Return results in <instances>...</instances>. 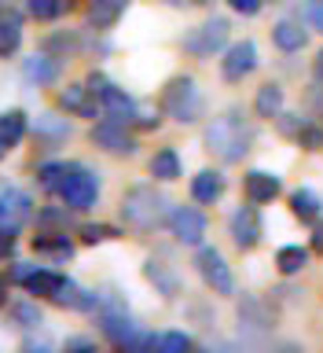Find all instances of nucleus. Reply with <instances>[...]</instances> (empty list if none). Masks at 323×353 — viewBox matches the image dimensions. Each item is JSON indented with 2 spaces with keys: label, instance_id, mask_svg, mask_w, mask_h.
I'll use <instances>...</instances> for the list:
<instances>
[{
  "label": "nucleus",
  "instance_id": "41",
  "mask_svg": "<svg viewBox=\"0 0 323 353\" xmlns=\"http://www.w3.org/2000/svg\"><path fill=\"white\" fill-rule=\"evenodd\" d=\"M92 346H96L92 339H70L66 342V350H92Z\"/></svg>",
  "mask_w": 323,
  "mask_h": 353
},
{
  "label": "nucleus",
  "instance_id": "1",
  "mask_svg": "<svg viewBox=\"0 0 323 353\" xmlns=\"http://www.w3.org/2000/svg\"><path fill=\"white\" fill-rule=\"evenodd\" d=\"M253 143V129L242 121L239 110H225L206 125V148L217 154L220 162H242V154Z\"/></svg>",
  "mask_w": 323,
  "mask_h": 353
},
{
  "label": "nucleus",
  "instance_id": "45",
  "mask_svg": "<svg viewBox=\"0 0 323 353\" xmlns=\"http://www.w3.org/2000/svg\"><path fill=\"white\" fill-rule=\"evenodd\" d=\"M165 4H173V8H180V4H184V0H165Z\"/></svg>",
  "mask_w": 323,
  "mask_h": 353
},
{
  "label": "nucleus",
  "instance_id": "14",
  "mask_svg": "<svg viewBox=\"0 0 323 353\" xmlns=\"http://www.w3.org/2000/svg\"><path fill=\"white\" fill-rule=\"evenodd\" d=\"M59 103H63V110H70V114L96 118V110H99V96H96L88 85H66L63 92H59Z\"/></svg>",
  "mask_w": 323,
  "mask_h": 353
},
{
  "label": "nucleus",
  "instance_id": "29",
  "mask_svg": "<svg viewBox=\"0 0 323 353\" xmlns=\"http://www.w3.org/2000/svg\"><path fill=\"white\" fill-rule=\"evenodd\" d=\"M143 272H147V280H151L154 287H158V291H162L165 298H173V294H176V276H173L169 269H165V265L147 261V269H143Z\"/></svg>",
  "mask_w": 323,
  "mask_h": 353
},
{
  "label": "nucleus",
  "instance_id": "30",
  "mask_svg": "<svg viewBox=\"0 0 323 353\" xmlns=\"http://www.w3.org/2000/svg\"><path fill=\"white\" fill-rule=\"evenodd\" d=\"M26 4V15L37 22H52L63 15V0H22Z\"/></svg>",
  "mask_w": 323,
  "mask_h": 353
},
{
  "label": "nucleus",
  "instance_id": "16",
  "mask_svg": "<svg viewBox=\"0 0 323 353\" xmlns=\"http://www.w3.org/2000/svg\"><path fill=\"white\" fill-rule=\"evenodd\" d=\"M99 107H103L107 118L114 121H132V114H136V103H132V96H125L118 85H103V92H99Z\"/></svg>",
  "mask_w": 323,
  "mask_h": 353
},
{
  "label": "nucleus",
  "instance_id": "25",
  "mask_svg": "<svg viewBox=\"0 0 323 353\" xmlns=\"http://www.w3.org/2000/svg\"><path fill=\"white\" fill-rule=\"evenodd\" d=\"M291 214L298 221H316L323 214V199L313 192V188H298V192L291 195Z\"/></svg>",
  "mask_w": 323,
  "mask_h": 353
},
{
  "label": "nucleus",
  "instance_id": "9",
  "mask_svg": "<svg viewBox=\"0 0 323 353\" xmlns=\"http://www.w3.org/2000/svg\"><path fill=\"white\" fill-rule=\"evenodd\" d=\"M258 44L253 41H236L231 48L225 52V59H220V74H225L228 85H239L242 77H250L258 70Z\"/></svg>",
  "mask_w": 323,
  "mask_h": 353
},
{
  "label": "nucleus",
  "instance_id": "18",
  "mask_svg": "<svg viewBox=\"0 0 323 353\" xmlns=\"http://www.w3.org/2000/svg\"><path fill=\"white\" fill-rule=\"evenodd\" d=\"M220 195H225V176H220L217 170H202V173L191 181V199H195V203L213 206Z\"/></svg>",
  "mask_w": 323,
  "mask_h": 353
},
{
  "label": "nucleus",
  "instance_id": "8",
  "mask_svg": "<svg viewBox=\"0 0 323 353\" xmlns=\"http://www.w3.org/2000/svg\"><path fill=\"white\" fill-rule=\"evenodd\" d=\"M165 221H169V232L176 236V243H184V247H198L206 239V228H209L206 214L195 206H173L165 214Z\"/></svg>",
  "mask_w": 323,
  "mask_h": 353
},
{
  "label": "nucleus",
  "instance_id": "44",
  "mask_svg": "<svg viewBox=\"0 0 323 353\" xmlns=\"http://www.w3.org/2000/svg\"><path fill=\"white\" fill-rule=\"evenodd\" d=\"M184 4H209V0H184Z\"/></svg>",
  "mask_w": 323,
  "mask_h": 353
},
{
  "label": "nucleus",
  "instance_id": "27",
  "mask_svg": "<svg viewBox=\"0 0 323 353\" xmlns=\"http://www.w3.org/2000/svg\"><path fill=\"white\" fill-rule=\"evenodd\" d=\"M22 44V22L19 15H0V59L15 55Z\"/></svg>",
  "mask_w": 323,
  "mask_h": 353
},
{
  "label": "nucleus",
  "instance_id": "6",
  "mask_svg": "<svg viewBox=\"0 0 323 353\" xmlns=\"http://www.w3.org/2000/svg\"><path fill=\"white\" fill-rule=\"evenodd\" d=\"M228 19H206L202 26H195L191 33L184 37V52H191L195 59H213V55L228 44Z\"/></svg>",
  "mask_w": 323,
  "mask_h": 353
},
{
  "label": "nucleus",
  "instance_id": "23",
  "mask_svg": "<svg viewBox=\"0 0 323 353\" xmlns=\"http://www.w3.org/2000/svg\"><path fill=\"white\" fill-rule=\"evenodd\" d=\"M22 77H26L30 85H52L55 77H59V66H55V59H48V55H30V59L22 63Z\"/></svg>",
  "mask_w": 323,
  "mask_h": 353
},
{
  "label": "nucleus",
  "instance_id": "2",
  "mask_svg": "<svg viewBox=\"0 0 323 353\" xmlns=\"http://www.w3.org/2000/svg\"><path fill=\"white\" fill-rule=\"evenodd\" d=\"M165 206L169 203H165L162 192H154L151 184H136L121 199V221L132 232H154L165 221Z\"/></svg>",
  "mask_w": 323,
  "mask_h": 353
},
{
  "label": "nucleus",
  "instance_id": "21",
  "mask_svg": "<svg viewBox=\"0 0 323 353\" xmlns=\"http://www.w3.org/2000/svg\"><path fill=\"white\" fill-rule=\"evenodd\" d=\"M272 41H275V48H283V52H302L309 37H305L302 22L283 19V22H275V26H272Z\"/></svg>",
  "mask_w": 323,
  "mask_h": 353
},
{
  "label": "nucleus",
  "instance_id": "43",
  "mask_svg": "<svg viewBox=\"0 0 323 353\" xmlns=\"http://www.w3.org/2000/svg\"><path fill=\"white\" fill-rule=\"evenodd\" d=\"M316 74H320V77H323V52H320V55H316Z\"/></svg>",
  "mask_w": 323,
  "mask_h": 353
},
{
  "label": "nucleus",
  "instance_id": "24",
  "mask_svg": "<svg viewBox=\"0 0 323 353\" xmlns=\"http://www.w3.org/2000/svg\"><path fill=\"white\" fill-rule=\"evenodd\" d=\"M55 305H66V309H92L96 305V291H85V287H77L74 280H66L59 291L52 294Z\"/></svg>",
  "mask_w": 323,
  "mask_h": 353
},
{
  "label": "nucleus",
  "instance_id": "34",
  "mask_svg": "<svg viewBox=\"0 0 323 353\" xmlns=\"http://www.w3.org/2000/svg\"><path fill=\"white\" fill-rule=\"evenodd\" d=\"M11 313H15V320H19L22 327H37L41 320H44V316H41V309L33 305V302H19L15 309H11Z\"/></svg>",
  "mask_w": 323,
  "mask_h": 353
},
{
  "label": "nucleus",
  "instance_id": "28",
  "mask_svg": "<svg viewBox=\"0 0 323 353\" xmlns=\"http://www.w3.org/2000/svg\"><path fill=\"white\" fill-rule=\"evenodd\" d=\"M33 250L41 254V258H55V261H66L74 254V243L66 236H37L33 239Z\"/></svg>",
  "mask_w": 323,
  "mask_h": 353
},
{
  "label": "nucleus",
  "instance_id": "37",
  "mask_svg": "<svg viewBox=\"0 0 323 353\" xmlns=\"http://www.w3.org/2000/svg\"><path fill=\"white\" fill-rule=\"evenodd\" d=\"M59 173H63V162H44V165H37V181H41V188H55V181H59Z\"/></svg>",
  "mask_w": 323,
  "mask_h": 353
},
{
  "label": "nucleus",
  "instance_id": "7",
  "mask_svg": "<svg viewBox=\"0 0 323 353\" xmlns=\"http://www.w3.org/2000/svg\"><path fill=\"white\" fill-rule=\"evenodd\" d=\"M195 265H198V276L206 280V287L213 294H236V276H231L225 254H220L217 247H198Z\"/></svg>",
  "mask_w": 323,
  "mask_h": 353
},
{
  "label": "nucleus",
  "instance_id": "40",
  "mask_svg": "<svg viewBox=\"0 0 323 353\" xmlns=\"http://www.w3.org/2000/svg\"><path fill=\"white\" fill-rule=\"evenodd\" d=\"M313 250L323 254V221L316 217V228H313Z\"/></svg>",
  "mask_w": 323,
  "mask_h": 353
},
{
  "label": "nucleus",
  "instance_id": "39",
  "mask_svg": "<svg viewBox=\"0 0 323 353\" xmlns=\"http://www.w3.org/2000/svg\"><path fill=\"white\" fill-rule=\"evenodd\" d=\"M11 250H15V236H8V232H0V258H8Z\"/></svg>",
  "mask_w": 323,
  "mask_h": 353
},
{
  "label": "nucleus",
  "instance_id": "4",
  "mask_svg": "<svg viewBox=\"0 0 323 353\" xmlns=\"http://www.w3.org/2000/svg\"><path fill=\"white\" fill-rule=\"evenodd\" d=\"M162 110L173 121H180V125H187V121H195L202 114V96H198L195 77H173L162 92Z\"/></svg>",
  "mask_w": 323,
  "mask_h": 353
},
{
  "label": "nucleus",
  "instance_id": "32",
  "mask_svg": "<svg viewBox=\"0 0 323 353\" xmlns=\"http://www.w3.org/2000/svg\"><path fill=\"white\" fill-rule=\"evenodd\" d=\"M37 132H44V137H55V140H63V137H70V125H66L63 118H55V114H41V118H37Z\"/></svg>",
  "mask_w": 323,
  "mask_h": 353
},
{
  "label": "nucleus",
  "instance_id": "31",
  "mask_svg": "<svg viewBox=\"0 0 323 353\" xmlns=\"http://www.w3.org/2000/svg\"><path fill=\"white\" fill-rule=\"evenodd\" d=\"M154 346H158L162 353H184L187 346H191V335H184V331H165V335L154 339Z\"/></svg>",
  "mask_w": 323,
  "mask_h": 353
},
{
  "label": "nucleus",
  "instance_id": "17",
  "mask_svg": "<svg viewBox=\"0 0 323 353\" xmlns=\"http://www.w3.org/2000/svg\"><path fill=\"white\" fill-rule=\"evenodd\" d=\"M63 283H66V276H63V272H55V269H41V265H33L30 276L22 280V287H26L30 294H37V298H52Z\"/></svg>",
  "mask_w": 323,
  "mask_h": 353
},
{
  "label": "nucleus",
  "instance_id": "36",
  "mask_svg": "<svg viewBox=\"0 0 323 353\" xmlns=\"http://www.w3.org/2000/svg\"><path fill=\"white\" fill-rule=\"evenodd\" d=\"M81 239L85 243H107V239H118V228H110V225H85Z\"/></svg>",
  "mask_w": 323,
  "mask_h": 353
},
{
  "label": "nucleus",
  "instance_id": "5",
  "mask_svg": "<svg viewBox=\"0 0 323 353\" xmlns=\"http://www.w3.org/2000/svg\"><path fill=\"white\" fill-rule=\"evenodd\" d=\"M96 320H99V331L114 342V346H125L129 350V342L136 339V324H132V316H129V309H125V302H118V298H110V294H103L99 298L96 294Z\"/></svg>",
  "mask_w": 323,
  "mask_h": 353
},
{
  "label": "nucleus",
  "instance_id": "13",
  "mask_svg": "<svg viewBox=\"0 0 323 353\" xmlns=\"http://www.w3.org/2000/svg\"><path fill=\"white\" fill-rule=\"evenodd\" d=\"M242 192H247V199L253 206H261V203H272V199L283 192V181L269 170H250L242 176Z\"/></svg>",
  "mask_w": 323,
  "mask_h": 353
},
{
  "label": "nucleus",
  "instance_id": "11",
  "mask_svg": "<svg viewBox=\"0 0 323 353\" xmlns=\"http://www.w3.org/2000/svg\"><path fill=\"white\" fill-rule=\"evenodd\" d=\"M228 232H231V239H236V247L239 250H253L261 243L264 236V225H261V214H258V206H239L236 214L228 217Z\"/></svg>",
  "mask_w": 323,
  "mask_h": 353
},
{
  "label": "nucleus",
  "instance_id": "33",
  "mask_svg": "<svg viewBox=\"0 0 323 353\" xmlns=\"http://www.w3.org/2000/svg\"><path fill=\"white\" fill-rule=\"evenodd\" d=\"M294 137H298V143H302L305 151H320L323 148V129L320 125H305L302 121V129H298Z\"/></svg>",
  "mask_w": 323,
  "mask_h": 353
},
{
  "label": "nucleus",
  "instance_id": "19",
  "mask_svg": "<svg viewBox=\"0 0 323 353\" xmlns=\"http://www.w3.org/2000/svg\"><path fill=\"white\" fill-rule=\"evenodd\" d=\"M151 176H154V181H180V176H184V162H180V154H176V148L154 151Z\"/></svg>",
  "mask_w": 323,
  "mask_h": 353
},
{
  "label": "nucleus",
  "instance_id": "20",
  "mask_svg": "<svg viewBox=\"0 0 323 353\" xmlns=\"http://www.w3.org/2000/svg\"><path fill=\"white\" fill-rule=\"evenodd\" d=\"M125 8H129V0H92L88 22H92L96 30H110L121 15H125Z\"/></svg>",
  "mask_w": 323,
  "mask_h": 353
},
{
  "label": "nucleus",
  "instance_id": "26",
  "mask_svg": "<svg viewBox=\"0 0 323 353\" xmlns=\"http://www.w3.org/2000/svg\"><path fill=\"white\" fill-rule=\"evenodd\" d=\"M309 254L305 247H298V243H291V247H280L275 250V269H280L283 276H298L302 269H309Z\"/></svg>",
  "mask_w": 323,
  "mask_h": 353
},
{
  "label": "nucleus",
  "instance_id": "12",
  "mask_svg": "<svg viewBox=\"0 0 323 353\" xmlns=\"http://www.w3.org/2000/svg\"><path fill=\"white\" fill-rule=\"evenodd\" d=\"M92 143H99V148L110 151V154H132L136 151V140L125 132V121H114V118L99 121L92 129Z\"/></svg>",
  "mask_w": 323,
  "mask_h": 353
},
{
  "label": "nucleus",
  "instance_id": "22",
  "mask_svg": "<svg viewBox=\"0 0 323 353\" xmlns=\"http://www.w3.org/2000/svg\"><path fill=\"white\" fill-rule=\"evenodd\" d=\"M286 103V96H283V85H261L258 88V99H253V110H258V118H280V110Z\"/></svg>",
  "mask_w": 323,
  "mask_h": 353
},
{
  "label": "nucleus",
  "instance_id": "42",
  "mask_svg": "<svg viewBox=\"0 0 323 353\" xmlns=\"http://www.w3.org/2000/svg\"><path fill=\"white\" fill-rule=\"evenodd\" d=\"M4 298H8V283H4V276H0V305H4Z\"/></svg>",
  "mask_w": 323,
  "mask_h": 353
},
{
  "label": "nucleus",
  "instance_id": "38",
  "mask_svg": "<svg viewBox=\"0 0 323 353\" xmlns=\"http://www.w3.org/2000/svg\"><path fill=\"white\" fill-rule=\"evenodd\" d=\"M231 11H239V15H258L261 11V0H228Z\"/></svg>",
  "mask_w": 323,
  "mask_h": 353
},
{
  "label": "nucleus",
  "instance_id": "3",
  "mask_svg": "<svg viewBox=\"0 0 323 353\" xmlns=\"http://www.w3.org/2000/svg\"><path fill=\"white\" fill-rule=\"evenodd\" d=\"M52 192L63 199L66 210H92L99 199V176L81 162H63V173Z\"/></svg>",
  "mask_w": 323,
  "mask_h": 353
},
{
  "label": "nucleus",
  "instance_id": "10",
  "mask_svg": "<svg viewBox=\"0 0 323 353\" xmlns=\"http://www.w3.org/2000/svg\"><path fill=\"white\" fill-rule=\"evenodd\" d=\"M30 214H33V199L26 192H19V188H4L0 192V232L19 236V228L30 221Z\"/></svg>",
  "mask_w": 323,
  "mask_h": 353
},
{
  "label": "nucleus",
  "instance_id": "35",
  "mask_svg": "<svg viewBox=\"0 0 323 353\" xmlns=\"http://www.w3.org/2000/svg\"><path fill=\"white\" fill-rule=\"evenodd\" d=\"M302 22L323 33V0H305L302 4Z\"/></svg>",
  "mask_w": 323,
  "mask_h": 353
},
{
  "label": "nucleus",
  "instance_id": "15",
  "mask_svg": "<svg viewBox=\"0 0 323 353\" xmlns=\"http://www.w3.org/2000/svg\"><path fill=\"white\" fill-rule=\"evenodd\" d=\"M22 137H26V114L22 110H4L0 114V162L19 148Z\"/></svg>",
  "mask_w": 323,
  "mask_h": 353
}]
</instances>
